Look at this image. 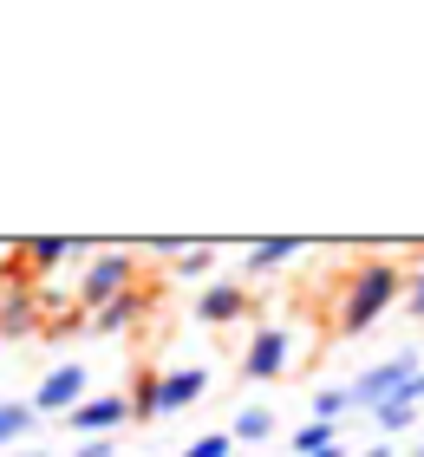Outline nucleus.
I'll return each instance as SVG.
<instances>
[{
	"label": "nucleus",
	"instance_id": "dca6fc26",
	"mask_svg": "<svg viewBox=\"0 0 424 457\" xmlns=\"http://www.w3.org/2000/svg\"><path fill=\"white\" fill-rule=\"evenodd\" d=\"M33 425H39L33 405H0V451L20 445V438H33Z\"/></svg>",
	"mask_w": 424,
	"mask_h": 457
},
{
	"label": "nucleus",
	"instance_id": "393cba45",
	"mask_svg": "<svg viewBox=\"0 0 424 457\" xmlns=\"http://www.w3.org/2000/svg\"><path fill=\"white\" fill-rule=\"evenodd\" d=\"M27 457H53V451H27Z\"/></svg>",
	"mask_w": 424,
	"mask_h": 457
},
{
	"label": "nucleus",
	"instance_id": "2eb2a0df",
	"mask_svg": "<svg viewBox=\"0 0 424 457\" xmlns=\"http://www.w3.org/2000/svg\"><path fill=\"white\" fill-rule=\"evenodd\" d=\"M229 438H242V445H262V438H274V411H268V405H248V411H236Z\"/></svg>",
	"mask_w": 424,
	"mask_h": 457
},
{
	"label": "nucleus",
	"instance_id": "4468645a",
	"mask_svg": "<svg viewBox=\"0 0 424 457\" xmlns=\"http://www.w3.org/2000/svg\"><path fill=\"white\" fill-rule=\"evenodd\" d=\"M346 411H353L346 386H327V392H313V405H307V425H339Z\"/></svg>",
	"mask_w": 424,
	"mask_h": 457
},
{
	"label": "nucleus",
	"instance_id": "ddd939ff",
	"mask_svg": "<svg viewBox=\"0 0 424 457\" xmlns=\"http://www.w3.org/2000/svg\"><path fill=\"white\" fill-rule=\"evenodd\" d=\"M294 255H307V242H301V236H268V242H248L242 268H248V275H274V268L294 262Z\"/></svg>",
	"mask_w": 424,
	"mask_h": 457
},
{
	"label": "nucleus",
	"instance_id": "f257e3e1",
	"mask_svg": "<svg viewBox=\"0 0 424 457\" xmlns=\"http://www.w3.org/2000/svg\"><path fill=\"white\" fill-rule=\"evenodd\" d=\"M405 295V275H398V262L386 255H372V262H359V275L346 281V295H339V334H366V327H378V314Z\"/></svg>",
	"mask_w": 424,
	"mask_h": 457
},
{
	"label": "nucleus",
	"instance_id": "5701e85b",
	"mask_svg": "<svg viewBox=\"0 0 424 457\" xmlns=\"http://www.w3.org/2000/svg\"><path fill=\"white\" fill-rule=\"evenodd\" d=\"M183 248H189L183 236H157V242H151V255H183Z\"/></svg>",
	"mask_w": 424,
	"mask_h": 457
},
{
	"label": "nucleus",
	"instance_id": "6ab92c4d",
	"mask_svg": "<svg viewBox=\"0 0 424 457\" xmlns=\"http://www.w3.org/2000/svg\"><path fill=\"white\" fill-rule=\"evenodd\" d=\"M209 268H216V248H209V242H189L177 255V275L183 281H209Z\"/></svg>",
	"mask_w": 424,
	"mask_h": 457
},
{
	"label": "nucleus",
	"instance_id": "f8f14e48",
	"mask_svg": "<svg viewBox=\"0 0 424 457\" xmlns=\"http://www.w3.org/2000/svg\"><path fill=\"white\" fill-rule=\"evenodd\" d=\"M13 255L27 262V268H33L39 281H46L53 268H66V255H85V242H66V236H33V242H20Z\"/></svg>",
	"mask_w": 424,
	"mask_h": 457
},
{
	"label": "nucleus",
	"instance_id": "6e6552de",
	"mask_svg": "<svg viewBox=\"0 0 424 457\" xmlns=\"http://www.w3.org/2000/svg\"><path fill=\"white\" fill-rule=\"evenodd\" d=\"M248 287L242 281H209L203 295H196V320L203 327H236V320H248Z\"/></svg>",
	"mask_w": 424,
	"mask_h": 457
},
{
	"label": "nucleus",
	"instance_id": "423d86ee",
	"mask_svg": "<svg viewBox=\"0 0 424 457\" xmlns=\"http://www.w3.org/2000/svg\"><path fill=\"white\" fill-rule=\"evenodd\" d=\"M66 425L79 438H112V431L131 425V399H124V392H98V399H85L79 411H66Z\"/></svg>",
	"mask_w": 424,
	"mask_h": 457
},
{
	"label": "nucleus",
	"instance_id": "1a4fd4ad",
	"mask_svg": "<svg viewBox=\"0 0 424 457\" xmlns=\"http://www.w3.org/2000/svg\"><path fill=\"white\" fill-rule=\"evenodd\" d=\"M209 392V366H177L157 379V419H170V411H189Z\"/></svg>",
	"mask_w": 424,
	"mask_h": 457
},
{
	"label": "nucleus",
	"instance_id": "412c9836",
	"mask_svg": "<svg viewBox=\"0 0 424 457\" xmlns=\"http://www.w3.org/2000/svg\"><path fill=\"white\" fill-rule=\"evenodd\" d=\"M72 457H118V451H112V438H85Z\"/></svg>",
	"mask_w": 424,
	"mask_h": 457
},
{
	"label": "nucleus",
	"instance_id": "a211bd4d",
	"mask_svg": "<svg viewBox=\"0 0 424 457\" xmlns=\"http://www.w3.org/2000/svg\"><path fill=\"white\" fill-rule=\"evenodd\" d=\"M294 451L301 457H339V438H333V425H301L294 431Z\"/></svg>",
	"mask_w": 424,
	"mask_h": 457
},
{
	"label": "nucleus",
	"instance_id": "f03ea898",
	"mask_svg": "<svg viewBox=\"0 0 424 457\" xmlns=\"http://www.w3.org/2000/svg\"><path fill=\"white\" fill-rule=\"evenodd\" d=\"M124 287H137V255L131 248H98V255L85 262V275H79V301L98 314V307L118 301Z\"/></svg>",
	"mask_w": 424,
	"mask_h": 457
},
{
	"label": "nucleus",
	"instance_id": "a878e982",
	"mask_svg": "<svg viewBox=\"0 0 424 457\" xmlns=\"http://www.w3.org/2000/svg\"><path fill=\"white\" fill-rule=\"evenodd\" d=\"M412 457H424V445H418V451H412Z\"/></svg>",
	"mask_w": 424,
	"mask_h": 457
},
{
	"label": "nucleus",
	"instance_id": "0eeeda50",
	"mask_svg": "<svg viewBox=\"0 0 424 457\" xmlns=\"http://www.w3.org/2000/svg\"><path fill=\"white\" fill-rule=\"evenodd\" d=\"M144 314H151V287H124L118 301H104L98 314H85V334L112 340V334H124V327H137Z\"/></svg>",
	"mask_w": 424,
	"mask_h": 457
},
{
	"label": "nucleus",
	"instance_id": "9d476101",
	"mask_svg": "<svg viewBox=\"0 0 424 457\" xmlns=\"http://www.w3.org/2000/svg\"><path fill=\"white\" fill-rule=\"evenodd\" d=\"M39 295L33 287H7V301H0V340H33L39 334Z\"/></svg>",
	"mask_w": 424,
	"mask_h": 457
},
{
	"label": "nucleus",
	"instance_id": "20e7f679",
	"mask_svg": "<svg viewBox=\"0 0 424 457\" xmlns=\"http://www.w3.org/2000/svg\"><path fill=\"white\" fill-rule=\"evenodd\" d=\"M418 353H392V360H378V366H366V372H359V379L346 386V399H353V411H372L378 399H392V392L398 386H412L418 379Z\"/></svg>",
	"mask_w": 424,
	"mask_h": 457
},
{
	"label": "nucleus",
	"instance_id": "f3484780",
	"mask_svg": "<svg viewBox=\"0 0 424 457\" xmlns=\"http://www.w3.org/2000/svg\"><path fill=\"white\" fill-rule=\"evenodd\" d=\"M157 379H163V372H151V366H144V372H137V386L124 392V399H131V419H144V425L157 419Z\"/></svg>",
	"mask_w": 424,
	"mask_h": 457
},
{
	"label": "nucleus",
	"instance_id": "9b49d317",
	"mask_svg": "<svg viewBox=\"0 0 424 457\" xmlns=\"http://www.w3.org/2000/svg\"><path fill=\"white\" fill-rule=\"evenodd\" d=\"M418 411H424V399H418V379H412V386H398L392 399H378V405H372V425L386 431V438H398V431H412V425H418Z\"/></svg>",
	"mask_w": 424,
	"mask_h": 457
},
{
	"label": "nucleus",
	"instance_id": "7ed1b4c3",
	"mask_svg": "<svg viewBox=\"0 0 424 457\" xmlns=\"http://www.w3.org/2000/svg\"><path fill=\"white\" fill-rule=\"evenodd\" d=\"M85 399H92V372H85L79 360H59L46 379L33 386V411L39 419H66V411H79Z\"/></svg>",
	"mask_w": 424,
	"mask_h": 457
},
{
	"label": "nucleus",
	"instance_id": "4be33fe9",
	"mask_svg": "<svg viewBox=\"0 0 424 457\" xmlns=\"http://www.w3.org/2000/svg\"><path fill=\"white\" fill-rule=\"evenodd\" d=\"M405 295H412V314H418V320H424V268H418V275H412V281H405Z\"/></svg>",
	"mask_w": 424,
	"mask_h": 457
},
{
	"label": "nucleus",
	"instance_id": "aec40b11",
	"mask_svg": "<svg viewBox=\"0 0 424 457\" xmlns=\"http://www.w3.org/2000/svg\"><path fill=\"white\" fill-rule=\"evenodd\" d=\"M229 445H236L229 431H203L196 445H183V457H229Z\"/></svg>",
	"mask_w": 424,
	"mask_h": 457
},
{
	"label": "nucleus",
	"instance_id": "39448f33",
	"mask_svg": "<svg viewBox=\"0 0 424 457\" xmlns=\"http://www.w3.org/2000/svg\"><path fill=\"white\" fill-rule=\"evenodd\" d=\"M287 366H294V327H254L242 353V379H281Z\"/></svg>",
	"mask_w": 424,
	"mask_h": 457
},
{
	"label": "nucleus",
	"instance_id": "b1692460",
	"mask_svg": "<svg viewBox=\"0 0 424 457\" xmlns=\"http://www.w3.org/2000/svg\"><path fill=\"white\" fill-rule=\"evenodd\" d=\"M359 457H392V438H378V445H366Z\"/></svg>",
	"mask_w": 424,
	"mask_h": 457
}]
</instances>
